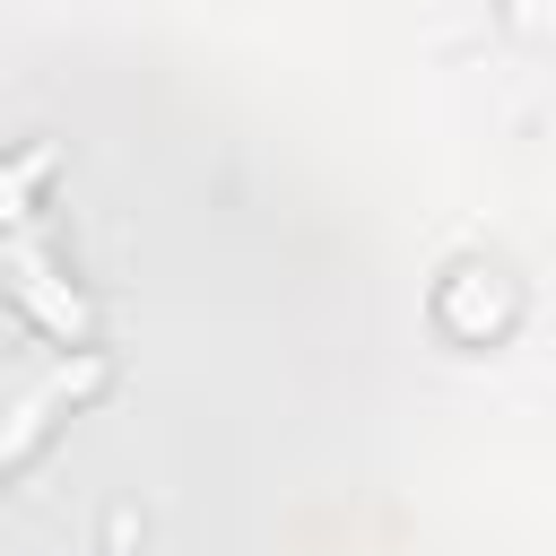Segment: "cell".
<instances>
[{"mask_svg": "<svg viewBox=\"0 0 556 556\" xmlns=\"http://www.w3.org/2000/svg\"><path fill=\"white\" fill-rule=\"evenodd\" d=\"M87 382H96V365H78V374H52V382H43L35 400H17V408H9V434H0V460H9L17 443H35V434L52 426V408H61V400H78Z\"/></svg>", "mask_w": 556, "mask_h": 556, "instance_id": "obj_2", "label": "cell"}, {"mask_svg": "<svg viewBox=\"0 0 556 556\" xmlns=\"http://www.w3.org/2000/svg\"><path fill=\"white\" fill-rule=\"evenodd\" d=\"M504 17H513V26H521V35H539V26H547V17H556V0H504Z\"/></svg>", "mask_w": 556, "mask_h": 556, "instance_id": "obj_3", "label": "cell"}, {"mask_svg": "<svg viewBox=\"0 0 556 556\" xmlns=\"http://www.w3.org/2000/svg\"><path fill=\"white\" fill-rule=\"evenodd\" d=\"M434 321L460 339V348H486L521 321V287L495 269V261H452L443 287H434Z\"/></svg>", "mask_w": 556, "mask_h": 556, "instance_id": "obj_1", "label": "cell"}]
</instances>
